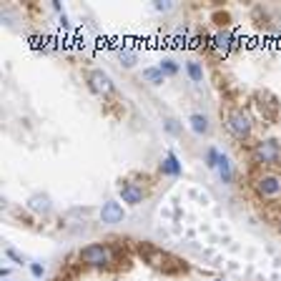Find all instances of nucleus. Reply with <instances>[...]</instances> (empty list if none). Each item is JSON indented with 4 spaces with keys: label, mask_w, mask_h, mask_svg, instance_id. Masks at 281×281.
<instances>
[{
    "label": "nucleus",
    "mask_w": 281,
    "mask_h": 281,
    "mask_svg": "<svg viewBox=\"0 0 281 281\" xmlns=\"http://www.w3.org/2000/svg\"><path fill=\"white\" fill-rule=\"evenodd\" d=\"M88 83H91V91L98 95H111L113 93V81H111V75L108 73H103V70H91L88 73Z\"/></svg>",
    "instance_id": "nucleus-4"
},
{
    "label": "nucleus",
    "mask_w": 281,
    "mask_h": 281,
    "mask_svg": "<svg viewBox=\"0 0 281 281\" xmlns=\"http://www.w3.org/2000/svg\"><path fill=\"white\" fill-rule=\"evenodd\" d=\"M81 261L88 266H106V264H111V249L103 244H91V246L81 249Z\"/></svg>",
    "instance_id": "nucleus-2"
},
{
    "label": "nucleus",
    "mask_w": 281,
    "mask_h": 281,
    "mask_svg": "<svg viewBox=\"0 0 281 281\" xmlns=\"http://www.w3.org/2000/svg\"><path fill=\"white\" fill-rule=\"evenodd\" d=\"M256 191L264 198H276V196H281V178L274 173H266L256 181Z\"/></svg>",
    "instance_id": "nucleus-5"
},
{
    "label": "nucleus",
    "mask_w": 281,
    "mask_h": 281,
    "mask_svg": "<svg viewBox=\"0 0 281 281\" xmlns=\"http://www.w3.org/2000/svg\"><path fill=\"white\" fill-rule=\"evenodd\" d=\"M216 281H221V279H216Z\"/></svg>",
    "instance_id": "nucleus-23"
},
{
    "label": "nucleus",
    "mask_w": 281,
    "mask_h": 281,
    "mask_svg": "<svg viewBox=\"0 0 281 281\" xmlns=\"http://www.w3.org/2000/svg\"><path fill=\"white\" fill-rule=\"evenodd\" d=\"M219 158H221V151L211 146V148L206 151V166H209V168H216V166H219Z\"/></svg>",
    "instance_id": "nucleus-15"
},
{
    "label": "nucleus",
    "mask_w": 281,
    "mask_h": 281,
    "mask_svg": "<svg viewBox=\"0 0 281 281\" xmlns=\"http://www.w3.org/2000/svg\"><path fill=\"white\" fill-rule=\"evenodd\" d=\"M253 158L259 161V163H276L281 158V146L276 138H266V141H261V143H256V148H253Z\"/></svg>",
    "instance_id": "nucleus-3"
},
{
    "label": "nucleus",
    "mask_w": 281,
    "mask_h": 281,
    "mask_svg": "<svg viewBox=\"0 0 281 281\" xmlns=\"http://www.w3.org/2000/svg\"><path fill=\"white\" fill-rule=\"evenodd\" d=\"M118 56H121V61H123L128 68H133V65H136V53H131V50H121Z\"/></svg>",
    "instance_id": "nucleus-18"
},
{
    "label": "nucleus",
    "mask_w": 281,
    "mask_h": 281,
    "mask_svg": "<svg viewBox=\"0 0 281 281\" xmlns=\"http://www.w3.org/2000/svg\"><path fill=\"white\" fill-rule=\"evenodd\" d=\"M163 125H166V131H168V133H173V136H178V133H181V125H178V121H173V118H166Z\"/></svg>",
    "instance_id": "nucleus-17"
},
{
    "label": "nucleus",
    "mask_w": 281,
    "mask_h": 281,
    "mask_svg": "<svg viewBox=\"0 0 281 281\" xmlns=\"http://www.w3.org/2000/svg\"><path fill=\"white\" fill-rule=\"evenodd\" d=\"M31 271H33V276H35V279H40V276L45 274V269H43L40 264H31Z\"/></svg>",
    "instance_id": "nucleus-21"
},
{
    "label": "nucleus",
    "mask_w": 281,
    "mask_h": 281,
    "mask_svg": "<svg viewBox=\"0 0 281 281\" xmlns=\"http://www.w3.org/2000/svg\"><path fill=\"white\" fill-rule=\"evenodd\" d=\"M143 81H148L151 86H163L166 75L161 73V68H158V65H154V68H143Z\"/></svg>",
    "instance_id": "nucleus-12"
},
{
    "label": "nucleus",
    "mask_w": 281,
    "mask_h": 281,
    "mask_svg": "<svg viewBox=\"0 0 281 281\" xmlns=\"http://www.w3.org/2000/svg\"><path fill=\"white\" fill-rule=\"evenodd\" d=\"M5 256H8V259H13L15 264H25V259H23V256H20L15 249H5Z\"/></svg>",
    "instance_id": "nucleus-19"
},
{
    "label": "nucleus",
    "mask_w": 281,
    "mask_h": 281,
    "mask_svg": "<svg viewBox=\"0 0 281 281\" xmlns=\"http://www.w3.org/2000/svg\"><path fill=\"white\" fill-rule=\"evenodd\" d=\"M158 68H161L163 75H176V73H178V63L171 61V58H163V61L158 63Z\"/></svg>",
    "instance_id": "nucleus-14"
},
{
    "label": "nucleus",
    "mask_w": 281,
    "mask_h": 281,
    "mask_svg": "<svg viewBox=\"0 0 281 281\" xmlns=\"http://www.w3.org/2000/svg\"><path fill=\"white\" fill-rule=\"evenodd\" d=\"M279 231H281V226H279Z\"/></svg>",
    "instance_id": "nucleus-22"
},
{
    "label": "nucleus",
    "mask_w": 281,
    "mask_h": 281,
    "mask_svg": "<svg viewBox=\"0 0 281 281\" xmlns=\"http://www.w3.org/2000/svg\"><path fill=\"white\" fill-rule=\"evenodd\" d=\"M154 8L161 10V13H168V10H173V3H163V0H156L154 3Z\"/></svg>",
    "instance_id": "nucleus-20"
},
{
    "label": "nucleus",
    "mask_w": 281,
    "mask_h": 281,
    "mask_svg": "<svg viewBox=\"0 0 281 281\" xmlns=\"http://www.w3.org/2000/svg\"><path fill=\"white\" fill-rule=\"evenodd\" d=\"M118 193H121L123 203H128V206H138V203L146 198V191L138 186V184H131V181H123V184L118 186Z\"/></svg>",
    "instance_id": "nucleus-6"
},
{
    "label": "nucleus",
    "mask_w": 281,
    "mask_h": 281,
    "mask_svg": "<svg viewBox=\"0 0 281 281\" xmlns=\"http://www.w3.org/2000/svg\"><path fill=\"white\" fill-rule=\"evenodd\" d=\"M188 123H191V131H193L196 136H206V133L211 131V123H209V118H206L203 113H191V116H188Z\"/></svg>",
    "instance_id": "nucleus-10"
},
{
    "label": "nucleus",
    "mask_w": 281,
    "mask_h": 281,
    "mask_svg": "<svg viewBox=\"0 0 281 281\" xmlns=\"http://www.w3.org/2000/svg\"><path fill=\"white\" fill-rule=\"evenodd\" d=\"M161 171L166 173V176H173V178H178L181 173H184V166L178 163V158L173 151H166V156L161 161Z\"/></svg>",
    "instance_id": "nucleus-8"
},
{
    "label": "nucleus",
    "mask_w": 281,
    "mask_h": 281,
    "mask_svg": "<svg viewBox=\"0 0 281 281\" xmlns=\"http://www.w3.org/2000/svg\"><path fill=\"white\" fill-rule=\"evenodd\" d=\"M186 73L193 83H201V81H203V68H201V63L186 61Z\"/></svg>",
    "instance_id": "nucleus-13"
},
{
    "label": "nucleus",
    "mask_w": 281,
    "mask_h": 281,
    "mask_svg": "<svg viewBox=\"0 0 281 281\" xmlns=\"http://www.w3.org/2000/svg\"><path fill=\"white\" fill-rule=\"evenodd\" d=\"M226 125H228L231 136L239 138V141H244V138L251 136V118H249V113H244L241 108H234V111L226 116Z\"/></svg>",
    "instance_id": "nucleus-1"
},
{
    "label": "nucleus",
    "mask_w": 281,
    "mask_h": 281,
    "mask_svg": "<svg viewBox=\"0 0 281 281\" xmlns=\"http://www.w3.org/2000/svg\"><path fill=\"white\" fill-rule=\"evenodd\" d=\"M28 209L35 214H48L50 211V196L48 193H33L28 198Z\"/></svg>",
    "instance_id": "nucleus-9"
},
{
    "label": "nucleus",
    "mask_w": 281,
    "mask_h": 281,
    "mask_svg": "<svg viewBox=\"0 0 281 281\" xmlns=\"http://www.w3.org/2000/svg\"><path fill=\"white\" fill-rule=\"evenodd\" d=\"M228 45H231V35H228V33H219V35H216V48H219V50H226Z\"/></svg>",
    "instance_id": "nucleus-16"
},
{
    "label": "nucleus",
    "mask_w": 281,
    "mask_h": 281,
    "mask_svg": "<svg viewBox=\"0 0 281 281\" xmlns=\"http://www.w3.org/2000/svg\"><path fill=\"white\" fill-rule=\"evenodd\" d=\"M216 171H219V176H221L223 184H231V181H234V166H231V158L226 156V154H221Z\"/></svg>",
    "instance_id": "nucleus-11"
},
{
    "label": "nucleus",
    "mask_w": 281,
    "mask_h": 281,
    "mask_svg": "<svg viewBox=\"0 0 281 281\" xmlns=\"http://www.w3.org/2000/svg\"><path fill=\"white\" fill-rule=\"evenodd\" d=\"M123 216H125L123 206L116 203V201H106L103 209H100V221H103V223H121Z\"/></svg>",
    "instance_id": "nucleus-7"
}]
</instances>
